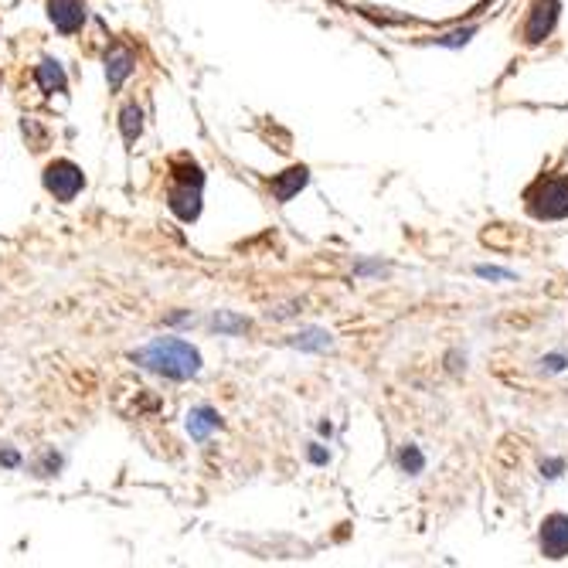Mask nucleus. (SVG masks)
I'll return each instance as SVG.
<instances>
[{
  "label": "nucleus",
  "mask_w": 568,
  "mask_h": 568,
  "mask_svg": "<svg viewBox=\"0 0 568 568\" xmlns=\"http://www.w3.org/2000/svg\"><path fill=\"white\" fill-rule=\"evenodd\" d=\"M531 215L534 219H568V180L551 177L531 191Z\"/></svg>",
  "instance_id": "obj_3"
},
{
  "label": "nucleus",
  "mask_w": 568,
  "mask_h": 568,
  "mask_svg": "<svg viewBox=\"0 0 568 568\" xmlns=\"http://www.w3.org/2000/svg\"><path fill=\"white\" fill-rule=\"evenodd\" d=\"M215 429H221V418L215 409L201 405V409L188 412V433H191V439H208V433H215Z\"/></svg>",
  "instance_id": "obj_11"
},
{
  "label": "nucleus",
  "mask_w": 568,
  "mask_h": 568,
  "mask_svg": "<svg viewBox=\"0 0 568 568\" xmlns=\"http://www.w3.org/2000/svg\"><path fill=\"white\" fill-rule=\"evenodd\" d=\"M558 11H562V4L558 0H538L534 4V11H531V18H527V42L538 44L545 42L548 35H551V27H555V21H558Z\"/></svg>",
  "instance_id": "obj_7"
},
{
  "label": "nucleus",
  "mask_w": 568,
  "mask_h": 568,
  "mask_svg": "<svg viewBox=\"0 0 568 568\" xmlns=\"http://www.w3.org/2000/svg\"><path fill=\"white\" fill-rule=\"evenodd\" d=\"M133 65H136V55H133L127 44H112L110 55H106V79H110L112 88L123 86V79L133 72Z\"/></svg>",
  "instance_id": "obj_8"
},
{
  "label": "nucleus",
  "mask_w": 568,
  "mask_h": 568,
  "mask_svg": "<svg viewBox=\"0 0 568 568\" xmlns=\"http://www.w3.org/2000/svg\"><path fill=\"white\" fill-rule=\"evenodd\" d=\"M86 188V174L72 160H51L44 167V191L55 195L58 201H75V195Z\"/></svg>",
  "instance_id": "obj_4"
},
{
  "label": "nucleus",
  "mask_w": 568,
  "mask_h": 568,
  "mask_svg": "<svg viewBox=\"0 0 568 568\" xmlns=\"http://www.w3.org/2000/svg\"><path fill=\"white\" fill-rule=\"evenodd\" d=\"M119 130H123V140L127 143H136L140 140V133H143V110L130 103V106H123L119 112Z\"/></svg>",
  "instance_id": "obj_12"
},
{
  "label": "nucleus",
  "mask_w": 568,
  "mask_h": 568,
  "mask_svg": "<svg viewBox=\"0 0 568 568\" xmlns=\"http://www.w3.org/2000/svg\"><path fill=\"white\" fill-rule=\"evenodd\" d=\"M541 555L545 558H565L568 555V518L551 514L541 521Z\"/></svg>",
  "instance_id": "obj_6"
},
{
  "label": "nucleus",
  "mask_w": 568,
  "mask_h": 568,
  "mask_svg": "<svg viewBox=\"0 0 568 568\" xmlns=\"http://www.w3.org/2000/svg\"><path fill=\"white\" fill-rule=\"evenodd\" d=\"M562 470H565V463H562V459H548V463H541V477H548V480H555Z\"/></svg>",
  "instance_id": "obj_20"
},
{
  "label": "nucleus",
  "mask_w": 568,
  "mask_h": 568,
  "mask_svg": "<svg viewBox=\"0 0 568 568\" xmlns=\"http://www.w3.org/2000/svg\"><path fill=\"white\" fill-rule=\"evenodd\" d=\"M0 463H4V466H18V463H21V457H18L14 449H4V453H0Z\"/></svg>",
  "instance_id": "obj_22"
},
{
  "label": "nucleus",
  "mask_w": 568,
  "mask_h": 568,
  "mask_svg": "<svg viewBox=\"0 0 568 568\" xmlns=\"http://www.w3.org/2000/svg\"><path fill=\"white\" fill-rule=\"evenodd\" d=\"M306 180H310V171L306 167H289L286 174H280L272 180V197L286 204V201H293V195H300L306 188Z\"/></svg>",
  "instance_id": "obj_9"
},
{
  "label": "nucleus",
  "mask_w": 568,
  "mask_h": 568,
  "mask_svg": "<svg viewBox=\"0 0 568 568\" xmlns=\"http://www.w3.org/2000/svg\"><path fill=\"white\" fill-rule=\"evenodd\" d=\"M398 466L405 470V473H422V466H426V457H422V449L418 446H405L402 453H398Z\"/></svg>",
  "instance_id": "obj_14"
},
{
  "label": "nucleus",
  "mask_w": 568,
  "mask_h": 568,
  "mask_svg": "<svg viewBox=\"0 0 568 568\" xmlns=\"http://www.w3.org/2000/svg\"><path fill=\"white\" fill-rule=\"evenodd\" d=\"M211 327L225 330V334H242V330H249V320H242V317H228V313H219V317L211 320Z\"/></svg>",
  "instance_id": "obj_15"
},
{
  "label": "nucleus",
  "mask_w": 568,
  "mask_h": 568,
  "mask_svg": "<svg viewBox=\"0 0 568 568\" xmlns=\"http://www.w3.org/2000/svg\"><path fill=\"white\" fill-rule=\"evenodd\" d=\"M58 466H62V457H55V453H44L42 463H38V473H42V477H51Z\"/></svg>",
  "instance_id": "obj_18"
},
{
  "label": "nucleus",
  "mask_w": 568,
  "mask_h": 568,
  "mask_svg": "<svg viewBox=\"0 0 568 568\" xmlns=\"http://www.w3.org/2000/svg\"><path fill=\"white\" fill-rule=\"evenodd\" d=\"M541 368L545 372H562V368H568V357L565 354H548L545 361H541Z\"/></svg>",
  "instance_id": "obj_19"
},
{
  "label": "nucleus",
  "mask_w": 568,
  "mask_h": 568,
  "mask_svg": "<svg viewBox=\"0 0 568 568\" xmlns=\"http://www.w3.org/2000/svg\"><path fill=\"white\" fill-rule=\"evenodd\" d=\"M201 188L204 174L191 157H177L171 164V188H167V208L180 221H197L201 215Z\"/></svg>",
  "instance_id": "obj_2"
},
{
  "label": "nucleus",
  "mask_w": 568,
  "mask_h": 568,
  "mask_svg": "<svg viewBox=\"0 0 568 568\" xmlns=\"http://www.w3.org/2000/svg\"><path fill=\"white\" fill-rule=\"evenodd\" d=\"M310 459H313L317 466H324V463L330 459V453H327V449H320V446H310Z\"/></svg>",
  "instance_id": "obj_21"
},
{
  "label": "nucleus",
  "mask_w": 568,
  "mask_h": 568,
  "mask_svg": "<svg viewBox=\"0 0 568 568\" xmlns=\"http://www.w3.org/2000/svg\"><path fill=\"white\" fill-rule=\"evenodd\" d=\"M35 82H38V86H42V92H48V96H55V92H65V86H68L62 65H58V62H51V58H44L42 65L35 68Z\"/></svg>",
  "instance_id": "obj_10"
},
{
  "label": "nucleus",
  "mask_w": 568,
  "mask_h": 568,
  "mask_svg": "<svg viewBox=\"0 0 568 568\" xmlns=\"http://www.w3.org/2000/svg\"><path fill=\"white\" fill-rule=\"evenodd\" d=\"M133 361L147 372H157L164 378H174V381H188L201 372V354L197 348H191L188 341L180 337H157L147 348L133 350Z\"/></svg>",
  "instance_id": "obj_1"
},
{
  "label": "nucleus",
  "mask_w": 568,
  "mask_h": 568,
  "mask_svg": "<svg viewBox=\"0 0 568 568\" xmlns=\"http://www.w3.org/2000/svg\"><path fill=\"white\" fill-rule=\"evenodd\" d=\"M293 348H300V350H330V348H334V337H330L327 330L310 327V330H300V334L293 337Z\"/></svg>",
  "instance_id": "obj_13"
},
{
  "label": "nucleus",
  "mask_w": 568,
  "mask_h": 568,
  "mask_svg": "<svg viewBox=\"0 0 568 568\" xmlns=\"http://www.w3.org/2000/svg\"><path fill=\"white\" fill-rule=\"evenodd\" d=\"M48 18L62 35H75L86 24V0H48Z\"/></svg>",
  "instance_id": "obj_5"
},
{
  "label": "nucleus",
  "mask_w": 568,
  "mask_h": 568,
  "mask_svg": "<svg viewBox=\"0 0 568 568\" xmlns=\"http://www.w3.org/2000/svg\"><path fill=\"white\" fill-rule=\"evenodd\" d=\"M477 276L480 280H514L510 269H497V265H477Z\"/></svg>",
  "instance_id": "obj_16"
},
{
  "label": "nucleus",
  "mask_w": 568,
  "mask_h": 568,
  "mask_svg": "<svg viewBox=\"0 0 568 568\" xmlns=\"http://www.w3.org/2000/svg\"><path fill=\"white\" fill-rule=\"evenodd\" d=\"M470 38H473V27H466V31H453V35L439 38V44H446V48H459V44H466Z\"/></svg>",
  "instance_id": "obj_17"
}]
</instances>
